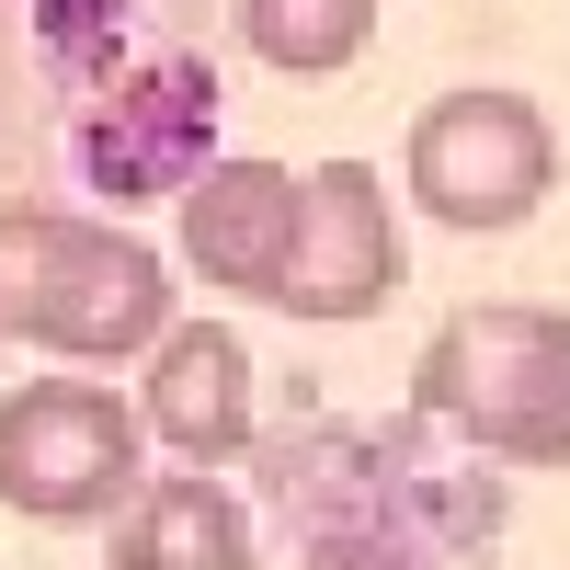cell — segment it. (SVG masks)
I'll return each instance as SVG.
<instances>
[{"label": "cell", "instance_id": "7", "mask_svg": "<svg viewBox=\"0 0 570 570\" xmlns=\"http://www.w3.org/2000/svg\"><path fill=\"white\" fill-rule=\"evenodd\" d=\"M137 365H149V376H137L149 445H171L183 468H228L252 445V343L228 320H171Z\"/></svg>", "mask_w": 570, "mask_h": 570}, {"label": "cell", "instance_id": "9", "mask_svg": "<svg viewBox=\"0 0 570 570\" xmlns=\"http://www.w3.org/2000/svg\"><path fill=\"white\" fill-rule=\"evenodd\" d=\"M115 570H252V513L217 468H160L115 502Z\"/></svg>", "mask_w": 570, "mask_h": 570}, {"label": "cell", "instance_id": "8", "mask_svg": "<svg viewBox=\"0 0 570 570\" xmlns=\"http://www.w3.org/2000/svg\"><path fill=\"white\" fill-rule=\"evenodd\" d=\"M171 206H183V263L217 297H263L274 308L285 252H297V171L285 160H206Z\"/></svg>", "mask_w": 570, "mask_h": 570}, {"label": "cell", "instance_id": "6", "mask_svg": "<svg viewBox=\"0 0 570 570\" xmlns=\"http://www.w3.org/2000/svg\"><path fill=\"white\" fill-rule=\"evenodd\" d=\"M206 160H217V69L183 58V46L115 69V91L80 126V171H91V195H115V206L183 195Z\"/></svg>", "mask_w": 570, "mask_h": 570}, {"label": "cell", "instance_id": "5", "mask_svg": "<svg viewBox=\"0 0 570 570\" xmlns=\"http://www.w3.org/2000/svg\"><path fill=\"white\" fill-rule=\"evenodd\" d=\"M400 285H411V228H400V206H389V183H376V160H320V171H297V252H285L274 308L343 331V320H376Z\"/></svg>", "mask_w": 570, "mask_h": 570}, {"label": "cell", "instance_id": "2", "mask_svg": "<svg viewBox=\"0 0 570 570\" xmlns=\"http://www.w3.org/2000/svg\"><path fill=\"white\" fill-rule=\"evenodd\" d=\"M411 400L502 468H570V308L480 297L411 354Z\"/></svg>", "mask_w": 570, "mask_h": 570}, {"label": "cell", "instance_id": "1", "mask_svg": "<svg viewBox=\"0 0 570 570\" xmlns=\"http://www.w3.org/2000/svg\"><path fill=\"white\" fill-rule=\"evenodd\" d=\"M171 331V263L115 217L80 206H0V343L58 365H137Z\"/></svg>", "mask_w": 570, "mask_h": 570}, {"label": "cell", "instance_id": "3", "mask_svg": "<svg viewBox=\"0 0 570 570\" xmlns=\"http://www.w3.org/2000/svg\"><path fill=\"white\" fill-rule=\"evenodd\" d=\"M400 195L456 228V240H502L559 195V126L525 104V91H434L411 115V149H400Z\"/></svg>", "mask_w": 570, "mask_h": 570}, {"label": "cell", "instance_id": "10", "mask_svg": "<svg viewBox=\"0 0 570 570\" xmlns=\"http://www.w3.org/2000/svg\"><path fill=\"white\" fill-rule=\"evenodd\" d=\"M240 46L285 80H331L376 46V0H240Z\"/></svg>", "mask_w": 570, "mask_h": 570}, {"label": "cell", "instance_id": "4", "mask_svg": "<svg viewBox=\"0 0 570 570\" xmlns=\"http://www.w3.org/2000/svg\"><path fill=\"white\" fill-rule=\"evenodd\" d=\"M149 480V422L104 376H23L0 400V513L23 525H104Z\"/></svg>", "mask_w": 570, "mask_h": 570}]
</instances>
